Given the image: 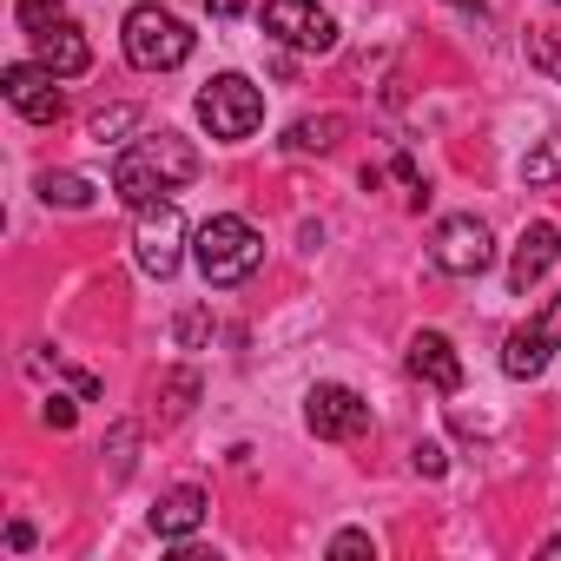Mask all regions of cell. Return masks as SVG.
I'll use <instances>...</instances> for the list:
<instances>
[{
    "mask_svg": "<svg viewBox=\"0 0 561 561\" xmlns=\"http://www.w3.org/2000/svg\"><path fill=\"white\" fill-rule=\"evenodd\" d=\"M73 416H80V410H73L67 397H47V403H41V423H47V430H73Z\"/></svg>",
    "mask_w": 561,
    "mask_h": 561,
    "instance_id": "d4e9b609",
    "label": "cell"
},
{
    "mask_svg": "<svg viewBox=\"0 0 561 561\" xmlns=\"http://www.w3.org/2000/svg\"><path fill=\"white\" fill-rule=\"evenodd\" d=\"M14 21H21L27 34H41V27L60 21V0H14Z\"/></svg>",
    "mask_w": 561,
    "mask_h": 561,
    "instance_id": "44dd1931",
    "label": "cell"
},
{
    "mask_svg": "<svg viewBox=\"0 0 561 561\" xmlns=\"http://www.w3.org/2000/svg\"><path fill=\"white\" fill-rule=\"evenodd\" d=\"M192 179H198V152H192V139H179V133H146V139H133V146L119 152V165H113V192H119L126 211L165 205V192H179V185H192Z\"/></svg>",
    "mask_w": 561,
    "mask_h": 561,
    "instance_id": "6da1fadb",
    "label": "cell"
},
{
    "mask_svg": "<svg viewBox=\"0 0 561 561\" xmlns=\"http://www.w3.org/2000/svg\"><path fill=\"white\" fill-rule=\"evenodd\" d=\"M554 257H561V231H554L548 218H535V225L515 238V257H508V291L541 285V277L554 271Z\"/></svg>",
    "mask_w": 561,
    "mask_h": 561,
    "instance_id": "7c38bea8",
    "label": "cell"
},
{
    "mask_svg": "<svg viewBox=\"0 0 561 561\" xmlns=\"http://www.w3.org/2000/svg\"><path fill=\"white\" fill-rule=\"evenodd\" d=\"M133 443H139V430H133V423H119V430H113V443H106L113 476H126V469H133Z\"/></svg>",
    "mask_w": 561,
    "mask_h": 561,
    "instance_id": "7402d4cb",
    "label": "cell"
},
{
    "mask_svg": "<svg viewBox=\"0 0 561 561\" xmlns=\"http://www.w3.org/2000/svg\"><path fill=\"white\" fill-rule=\"evenodd\" d=\"M541 554H548V561H561V535H548V541H541Z\"/></svg>",
    "mask_w": 561,
    "mask_h": 561,
    "instance_id": "f546056e",
    "label": "cell"
},
{
    "mask_svg": "<svg viewBox=\"0 0 561 561\" xmlns=\"http://www.w3.org/2000/svg\"><path fill=\"white\" fill-rule=\"evenodd\" d=\"M192 27L179 21V14H165V8H133L126 14V27H119V47H126V60L139 67V73H172V67H185L192 60Z\"/></svg>",
    "mask_w": 561,
    "mask_h": 561,
    "instance_id": "3957f363",
    "label": "cell"
},
{
    "mask_svg": "<svg viewBox=\"0 0 561 561\" xmlns=\"http://www.w3.org/2000/svg\"><path fill=\"white\" fill-rule=\"evenodd\" d=\"M449 8H462L469 21H482V14H489V0H449Z\"/></svg>",
    "mask_w": 561,
    "mask_h": 561,
    "instance_id": "f1b7e54d",
    "label": "cell"
},
{
    "mask_svg": "<svg viewBox=\"0 0 561 561\" xmlns=\"http://www.w3.org/2000/svg\"><path fill=\"white\" fill-rule=\"evenodd\" d=\"M554 351H561V298H548L522 331H508V344H502V370H508L515 383H528V377L548 370Z\"/></svg>",
    "mask_w": 561,
    "mask_h": 561,
    "instance_id": "ba28073f",
    "label": "cell"
},
{
    "mask_svg": "<svg viewBox=\"0 0 561 561\" xmlns=\"http://www.w3.org/2000/svg\"><path fill=\"white\" fill-rule=\"evenodd\" d=\"M337 139H344V113H305L285 133V152H331Z\"/></svg>",
    "mask_w": 561,
    "mask_h": 561,
    "instance_id": "9a60e30c",
    "label": "cell"
},
{
    "mask_svg": "<svg viewBox=\"0 0 561 561\" xmlns=\"http://www.w3.org/2000/svg\"><path fill=\"white\" fill-rule=\"evenodd\" d=\"M34 47H41V60H47L60 80H80V73L93 67V47H87V34H80L73 21H54V27H41V34H34Z\"/></svg>",
    "mask_w": 561,
    "mask_h": 561,
    "instance_id": "5bb4252c",
    "label": "cell"
},
{
    "mask_svg": "<svg viewBox=\"0 0 561 561\" xmlns=\"http://www.w3.org/2000/svg\"><path fill=\"white\" fill-rule=\"evenodd\" d=\"M133 257H139V271H146V277H159V285H165L172 271H179V257H185V218H179V205H172V198L139 211Z\"/></svg>",
    "mask_w": 561,
    "mask_h": 561,
    "instance_id": "52a82bcc",
    "label": "cell"
},
{
    "mask_svg": "<svg viewBox=\"0 0 561 561\" xmlns=\"http://www.w3.org/2000/svg\"><path fill=\"white\" fill-rule=\"evenodd\" d=\"M133 126H139V113H133V106H106V113H93V126H87V133H93L100 146H119Z\"/></svg>",
    "mask_w": 561,
    "mask_h": 561,
    "instance_id": "ffe728a7",
    "label": "cell"
},
{
    "mask_svg": "<svg viewBox=\"0 0 561 561\" xmlns=\"http://www.w3.org/2000/svg\"><path fill=\"white\" fill-rule=\"evenodd\" d=\"M264 34L277 47H298V54H331L337 47V21L318 0H264Z\"/></svg>",
    "mask_w": 561,
    "mask_h": 561,
    "instance_id": "8992f818",
    "label": "cell"
},
{
    "mask_svg": "<svg viewBox=\"0 0 561 561\" xmlns=\"http://www.w3.org/2000/svg\"><path fill=\"white\" fill-rule=\"evenodd\" d=\"M205 337H211V318H205V311H185V318H179V344L192 351V344H205Z\"/></svg>",
    "mask_w": 561,
    "mask_h": 561,
    "instance_id": "cb8c5ba5",
    "label": "cell"
},
{
    "mask_svg": "<svg viewBox=\"0 0 561 561\" xmlns=\"http://www.w3.org/2000/svg\"><path fill=\"white\" fill-rule=\"evenodd\" d=\"M410 462H416V476H430V482H436V476L449 469V456H443V443H416V449H410Z\"/></svg>",
    "mask_w": 561,
    "mask_h": 561,
    "instance_id": "603a6c76",
    "label": "cell"
},
{
    "mask_svg": "<svg viewBox=\"0 0 561 561\" xmlns=\"http://www.w3.org/2000/svg\"><path fill=\"white\" fill-rule=\"evenodd\" d=\"M205 515H211V495L185 482V489L159 495V508H152V535H159V541H185V535L205 528Z\"/></svg>",
    "mask_w": 561,
    "mask_h": 561,
    "instance_id": "4fadbf2b",
    "label": "cell"
},
{
    "mask_svg": "<svg viewBox=\"0 0 561 561\" xmlns=\"http://www.w3.org/2000/svg\"><path fill=\"white\" fill-rule=\"evenodd\" d=\"M554 179H561V133L535 139L528 159H522V185H554Z\"/></svg>",
    "mask_w": 561,
    "mask_h": 561,
    "instance_id": "ac0fdd59",
    "label": "cell"
},
{
    "mask_svg": "<svg viewBox=\"0 0 561 561\" xmlns=\"http://www.w3.org/2000/svg\"><path fill=\"white\" fill-rule=\"evenodd\" d=\"M41 198L60 205V211H87V205H93V179H80V172H47V179H41Z\"/></svg>",
    "mask_w": 561,
    "mask_h": 561,
    "instance_id": "2e32d148",
    "label": "cell"
},
{
    "mask_svg": "<svg viewBox=\"0 0 561 561\" xmlns=\"http://www.w3.org/2000/svg\"><path fill=\"white\" fill-rule=\"evenodd\" d=\"M410 377L430 383V390H443V397H456V390H462V357H456V344H449L443 331H416V337H410Z\"/></svg>",
    "mask_w": 561,
    "mask_h": 561,
    "instance_id": "8fae6325",
    "label": "cell"
},
{
    "mask_svg": "<svg viewBox=\"0 0 561 561\" xmlns=\"http://www.w3.org/2000/svg\"><path fill=\"white\" fill-rule=\"evenodd\" d=\"M205 8H211V21H238V14H244V0H205Z\"/></svg>",
    "mask_w": 561,
    "mask_h": 561,
    "instance_id": "83f0119b",
    "label": "cell"
},
{
    "mask_svg": "<svg viewBox=\"0 0 561 561\" xmlns=\"http://www.w3.org/2000/svg\"><path fill=\"white\" fill-rule=\"evenodd\" d=\"M305 423H311L318 443H351V436L370 430V403H364L351 383H318V390L305 397Z\"/></svg>",
    "mask_w": 561,
    "mask_h": 561,
    "instance_id": "30bf717a",
    "label": "cell"
},
{
    "mask_svg": "<svg viewBox=\"0 0 561 561\" xmlns=\"http://www.w3.org/2000/svg\"><path fill=\"white\" fill-rule=\"evenodd\" d=\"M8 548H34V522H8Z\"/></svg>",
    "mask_w": 561,
    "mask_h": 561,
    "instance_id": "4316f807",
    "label": "cell"
},
{
    "mask_svg": "<svg viewBox=\"0 0 561 561\" xmlns=\"http://www.w3.org/2000/svg\"><path fill=\"white\" fill-rule=\"evenodd\" d=\"M331 554H377V541L364 528H344V535H331Z\"/></svg>",
    "mask_w": 561,
    "mask_h": 561,
    "instance_id": "484cf974",
    "label": "cell"
},
{
    "mask_svg": "<svg viewBox=\"0 0 561 561\" xmlns=\"http://www.w3.org/2000/svg\"><path fill=\"white\" fill-rule=\"evenodd\" d=\"M198 119H205V133L211 139H251L257 126H264V93L244 80V73H218V80H205V93H198Z\"/></svg>",
    "mask_w": 561,
    "mask_h": 561,
    "instance_id": "277c9868",
    "label": "cell"
},
{
    "mask_svg": "<svg viewBox=\"0 0 561 561\" xmlns=\"http://www.w3.org/2000/svg\"><path fill=\"white\" fill-rule=\"evenodd\" d=\"M0 93H8V106H14L21 119H34V126H54L60 106H67L60 73H54L47 60H14L8 73H0Z\"/></svg>",
    "mask_w": 561,
    "mask_h": 561,
    "instance_id": "9c48e42d",
    "label": "cell"
},
{
    "mask_svg": "<svg viewBox=\"0 0 561 561\" xmlns=\"http://www.w3.org/2000/svg\"><path fill=\"white\" fill-rule=\"evenodd\" d=\"M192 257H198V277H205V285L231 291V285H244V277L264 264V238L251 231V218L218 211V218H205V225L192 231Z\"/></svg>",
    "mask_w": 561,
    "mask_h": 561,
    "instance_id": "7a4b0ae2",
    "label": "cell"
},
{
    "mask_svg": "<svg viewBox=\"0 0 561 561\" xmlns=\"http://www.w3.org/2000/svg\"><path fill=\"white\" fill-rule=\"evenodd\" d=\"M192 403H198V370H172L159 383V416L179 423V416H192Z\"/></svg>",
    "mask_w": 561,
    "mask_h": 561,
    "instance_id": "e0dca14e",
    "label": "cell"
},
{
    "mask_svg": "<svg viewBox=\"0 0 561 561\" xmlns=\"http://www.w3.org/2000/svg\"><path fill=\"white\" fill-rule=\"evenodd\" d=\"M528 67L561 80V27H528Z\"/></svg>",
    "mask_w": 561,
    "mask_h": 561,
    "instance_id": "d6986e66",
    "label": "cell"
},
{
    "mask_svg": "<svg viewBox=\"0 0 561 561\" xmlns=\"http://www.w3.org/2000/svg\"><path fill=\"white\" fill-rule=\"evenodd\" d=\"M554 8H561V0H554Z\"/></svg>",
    "mask_w": 561,
    "mask_h": 561,
    "instance_id": "4dcf8cb0",
    "label": "cell"
},
{
    "mask_svg": "<svg viewBox=\"0 0 561 561\" xmlns=\"http://www.w3.org/2000/svg\"><path fill=\"white\" fill-rule=\"evenodd\" d=\"M430 257H436V271H449V277H482V271L495 264V238H489V225H482L476 211H449V218L436 225V238H430Z\"/></svg>",
    "mask_w": 561,
    "mask_h": 561,
    "instance_id": "5b68a950",
    "label": "cell"
}]
</instances>
